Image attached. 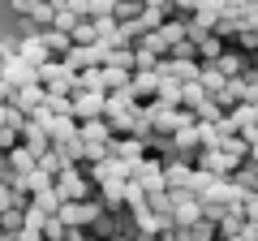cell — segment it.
<instances>
[{"label":"cell","instance_id":"obj_35","mask_svg":"<svg viewBox=\"0 0 258 241\" xmlns=\"http://www.w3.org/2000/svg\"><path fill=\"white\" fill-rule=\"evenodd\" d=\"M241 215H245V224H254V228H258V194L241 198Z\"/></svg>","mask_w":258,"mask_h":241},{"label":"cell","instance_id":"obj_28","mask_svg":"<svg viewBox=\"0 0 258 241\" xmlns=\"http://www.w3.org/2000/svg\"><path fill=\"white\" fill-rule=\"evenodd\" d=\"M168 61H198V43H194V39L185 35L181 43H172V47H168Z\"/></svg>","mask_w":258,"mask_h":241},{"label":"cell","instance_id":"obj_9","mask_svg":"<svg viewBox=\"0 0 258 241\" xmlns=\"http://www.w3.org/2000/svg\"><path fill=\"white\" fill-rule=\"evenodd\" d=\"M39 43H43V52L52 56V61H69V52H74V39L69 35H60V30H39Z\"/></svg>","mask_w":258,"mask_h":241},{"label":"cell","instance_id":"obj_8","mask_svg":"<svg viewBox=\"0 0 258 241\" xmlns=\"http://www.w3.org/2000/svg\"><path fill=\"white\" fill-rule=\"evenodd\" d=\"M13 13H18V18H30L39 30H47V26L56 22V5H35V0H18Z\"/></svg>","mask_w":258,"mask_h":241},{"label":"cell","instance_id":"obj_15","mask_svg":"<svg viewBox=\"0 0 258 241\" xmlns=\"http://www.w3.org/2000/svg\"><path fill=\"white\" fill-rule=\"evenodd\" d=\"M22 147H26L30 155H35V159L52 155V138H47L43 130H35V125H30V120H26V130H22Z\"/></svg>","mask_w":258,"mask_h":241},{"label":"cell","instance_id":"obj_3","mask_svg":"<svg viewBox=\"0 0 258 241\" xmlns=\"http://www.w3.org/2000/svg\"><path fill=\"white\" fill-rule=\"evenodd\" d=\"M99 215H103L99 198H86V203H64V207H60V224H64V228H91Z\"/></svg>","mask_w":258,"mask_h":241},{"label":"cell","instance_id":"obj_23","mask_svg":"<svg viewBox=\"0 0 258 241\" xmlns=\"http://www.w3.org/2000/svg\"><path fill=\"white\" fill-rule=\"evenodd\" d=\"M26 228V207H13V211H0V232L5 237H18Z\"/></svg>","mask_w":258,"mask_h":241},{"label":"cell","instance_id":"obj_13","mask_svg":"<svg viewBox=\"0 0 258 241\" xmlns=\"http://www.w3.org/2000/svg\"><path fill=\"white\" fill-rule=\"evenodd\" d=\"M78 138L86 142V147H108L112 142V130H108V120H86V125H78Z\"/></svg>","mask_w":258,"mask_h":241},{"label":"cell","instance_id":"obj_25","mask_svg":"<svg viewBox=\"0 0 258 241\" xmlns=\"http://www.w3.org/2000/svg\"><path fill=\"white\" fill-rule=\"evenodd\" d=\"M159 108H181V82H168V78H159V95H155Z\"/></svg>","mask_w":258,"mask_h":241},{"label":"cell","instance_id":"obj_10","mask_svg":"<svg viewBox=\"0 0 258 241\" xmlns=\"http://www.w3.org/2000/svg\"><path fill=\"white\" fill-rule=\"evenodd\" d=\"M129 95L147 108V103H155V95H159V74H134L129 78Z\"/></svg>","mask_w":258,"mask_h":241},{"label":"cell","instance_id":"obj_29","mask_svg":"<svg viewBox=\"0 0 258 241\" xmlns=\"http://www.w3.org/2000/svg\"><path fill=\"white\" fill-rule=\"evenodd\" d=\"M207 99H211V95H203V86H198V82L181 86V108H185V112H194L198 103H207Z\"/></svg>","mask_w":258,"mask_h":241},{"label":"cell","instance_id":"obj_17","mask_svg":"<svg viewBox=\"0 0 258 241\" xmlns=\"http://www.w3.org/2000/svg\"><path fill=\"white\" fill-rule=\"evenodd\" d=\"M56 155L64 159V168H86V142L82 138H69L56 147Z\"/></svg>","mask_w":258,"mask_h":241},{"label":"cell","instance_id":"obj_5","mask_svg":"<svg viewBox=\"0 0 258 241\" xmlns=\"http://www.w3.org/2000/svg\"><path fill=\"white\" fill-rule=\"evenodd\" d=\"M0 82L13 86V91H26V86H35V82H39V69H35V65H26L22 56H9V61H5V69H0Z\"/></svg>","mask_w":258,"mask_h":241},{"label":"cell","instance_id":"obj_36","mask_svg":"<svg viewBox=\"0 0 258 241\" xmlns=\"http://www.w3.org/2000/svg\"><path fill=\"white\" fill-rule=\"evenodd\" d=\"M69 241H95V237H91L86 228H69Z\"/></svg>","mask_w":258,"mask_h":241},{"label":"cell","instance_id":"obj_11","mask_svg":"<svg viewBox=\"0 0 258 241\" xmlns=\"http://www.w3.org/2000/svg\"><path fill=\"white\" fill-rule=\"evenodd\" d=\"M86 232H91L95 241H120V237H125V232H120V211H103Z\"/></svg>","mask_w":258,"mask_h":241},{"label":"cell","instance_id":"obj_32","mask_svg":"<svg viewBox=\"0 0 258 241\" xmlns=\"http://www.w3.org/2000/svg\"><path fill=\"white\" fill-rule=\"evenodd\" d=\"M125 207H129V211H138V207H147V190H142L138 181H125Z\"/></svg>","mask_w":258,"mask_h":241},{"label":"cell","instance_id":"obj_18","mask_svg":"<svg viewBox=\"0 0 258 241\" xmlns=\"http://www.w3.org/2000/svg\"><path fill=\"white\" fill-rule=\"evenodd\" d=\"M224 52H228L224 39H215V35H203V39H198V65H215Z\"/></svg>","mask_w":258,"mask_h":241},{"label":"cell","instance_id":"obj_22","mask_svg":"<svg viewBox=\"0 0 258 241\" xmlns=\"http://www.w3.org/2000/svg\"><path fill=\"white\" fill-rule=\"evenodd\" d=\"M232 237H245V215H241V207L220 220V241H232Z\"/></svg>","mask_w":258,"mask_h":241},{"label":"cell","instance_id":"obj_27","mask_svg":"<svg viewBox=\"0 0 258 241\" xmlns=\"http://www.w3.org/2000/svg\"><path fill=\"white\" fill-rule=\"evenodd\" d=\"M9 168H13V172H18V176H30V172H35V168H39V159L30 155L26 147H18V151H13V155H9Z\"/></svg>","mask_w":258,"mask_h":241},{"label":"cell","instance_id":"obj_6","mask_svg":"<svg viewBox=\"0 0 258 241\" xmlns=\"http://www.w3.org/2000/svg\"><path fill=\"white\" fill-rule=\"evenodd\" d=\"M129 181H138L147 194H159V190H168V186H164V164H155V159H142V164H134Z\"/></svg>","mask_w":258,"mask_h":241},{"label":"cell","instance_id":"obj_19","mask_svg":"<svg viewBox=\"0 0 258 241\" xmlns=\"http://www.w3.org/2000/svg\"><path fill=\"white\" fill-rule=\"evenodd\" d=\"M60 194H56V186L52 190H43V194H35V198H30V211H39V215H43V220H47V215H60Z\"/></svg>","mask_w":258,"mask_h":241},{"label":"cell","instance_id":"obj_12","mask_svg":"<svg viewBox=\"0 0 258 241\" xmlns=\"http://www.w3.org/2000/svg\"><path fill=\"white\" fill-rule=\"evenodd\" d=\"M194 176H198V168H189V164H168V168H164L168 194H176V190H194Z\"/></svg>","mask_w":258,"mask_h":241},{"label":"cell","instance_id":"obj_33","mask_svg":"<svg viewBox=\"0 0 258 241\" xmlns=\"http://www.w3.org/2000/svg\"><path fill=\"white\" fill-rule=\"evenodd\" d=\"M103 69H120V74H134V52H125V47H120V52H108V65Z\"/></svg>","mask_w":258,"mask_h":241},{"label":"cell","instance_id":"obj_31","mask_svg":"<svg viewBox=\"0 0 258 241\" xmlns=\"http://www.w3.org/2000/svg\"><path fill=\"white\" fill-rule=\"evenodd\" d=\"M43 241H69V228L60 224V215H47L43 220Z\"/></svg>","mask_w":258,"mask_h":241},{"label":"cell","instance_id":"obj_16","mask_svg":"<svg viewBox=\"0 0 258 241\" xmlns=\"http://www.w3.org/2000/svg\"><path fill=\"white\" fill-rule=\"evenodd\" d=\"M18 56L26 61V65H35V69H43L52 56L43 52V43H39V35H22V43H18Z\"/></svg>","mask_w":258,"mask_h":241},{"label":"cell","instance_id":"obj_4","mask_svg":"<svg viewBox=\"0 0 258 241\" xmlns=\"http://www.w3.org/2000/svg\"><path fill=\"white\" fill-rule=\"evenodd\" d=\"M103 108H108V95H103V91H78V95H74V108H69V116H74L78 125H86V120H99Z\"/></svg>","mask_w":258,"mask_h":241},{"label":"cell","instance_id":"obj_24","mask_svg":"<svg viewBox=\"0 0 258 241\" xmlns=\"http://www.w3.org/2000/svg\"><path fill=\"white\" fill-rule=\"evenodd\" d=\"M220 151L228 155V164H232V168L249 159V142H245V138H224V142H220Z\"/></svg>","mask_w":258,"mask_h":241},{"label":"cell","instance_id":"obj_30","mask_svg":"<svg viewBox=\"0 0 258 241\" xmlns=\"http://www.w3.org/2000/svg\"><path fill=\"white\" fill-rule=\"evenodd\" d=\"M147 211H155V215H172V194H168V190L147 194Z\"/></svg>","mask_w":258,"mask_h":241},{"label":"cell","instance_id":"obj_21","mask_svg":"<svg viewBox=\"0 0 258 241\" xmlns=\"http://www.w3.org/2000/svg\"><path fill=\"white\" fill-rule=\"evenodd\" d=\"M215 69H220V74H224V78L232 82V78H241V74H245V56H241V52H232V47H228V52H224L220 61H215Z\"/></svg>","mask_w":258,"mask_h":241},{"label":"cell","instance_id":"obj_1","mask_svg":"<svg viewBox=\"0 0 258 241\" xmlns=\"http://www.w3.org/2000/svg\"><path fill=\"white\" fill-rule=\"evenodd\" d=\"M241 198H245V194H241L232 181H211V186L198 194V211H203V220H211L215 228H220V220H224L228 211H237Z\"/></svg>","mask_w":258,"mask_h":241},{"label":"cell","instance_id":"obj_14","mask_svg":"<svg viewBox=\"0 0 258 241\" xmlns=\"http://www.w3.org/2000/svg\"><path fill=\"white\" fill-rule=\"evenodd\" d=\"M232 186L241 194H258V159H245V164L232 168Z\"/></svg>","mask_w":258,"mask_h":241},{"label":"cell","instance_id":"obj_7","mask_svg":"<svg viewBox=\"0 0 258 241\" xmlns=\"http://www.w3.org/2000/svg\"><path fill=\"white\" fill-rule=\"evenodd\" d=\"M108 159H120V164H142L147 159V151H142V142L138 138H112L108 142Z\"/></svg>","mask_w":258,"mask_h":241},{"label":"cell","instance_id":"obj_2","mask_svg":"<svg viewBox=\"0 0 258 241\" xmlns=\"http://www.w3.org/2000/svg\"><path fill=\"white\" fill-rule=\"evenodd\" d=\"M56 194H60V203H86V198H95V186L82 176V168H64V176L56 181Z\"/></svg>","mask_w":258,"mask_h":241},{"label":"cell","instance_id":"obj_26","mask_svg":"<svg viewBox=\"0 0 258 241\" xmlns=\"http://www.w3.org/2000/svg\"><path fill=\"white\" fill-rule=\"evenodd\" d=\"M69 138H78V120L74 116H56V125H52V151L60 147V142H69Z\"/></svg>","mask_w":258,"mask_h":241},{"label":"cell","instance_id":"obj_20","mask_svg":"<svg viewBox=\"0 0 258 241\" xmlns=\"http://www.w3.org/2000/svg\"><path fill=\"white\" fill-rule=\"evenodd\" d=\"M198 86H203V95H211V99H215V95L228 86V78H224L215 65H203V74H198Z\"/></svg>","mask_w":258,"mask_h":241},{"label":"cell","instance_id":"obj_34","mask_svg":"<svg viewBox=\"0 0 258 241\" xmlns=\"http://www.w3.org/2000/svg\"><path fill=\"white\" fill-rule=\"evenodd\" d=\"M69 39H74V47H95V43H99V35H95V26H91V22H82V26H78Z\"/></svg>","mask_w":258,"mask_h":241}]
</instances>
